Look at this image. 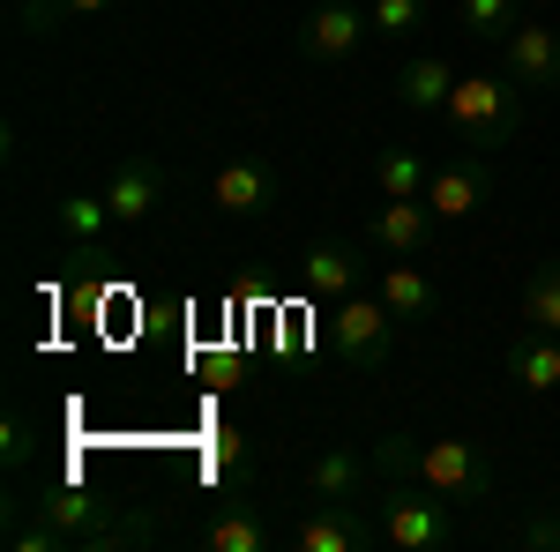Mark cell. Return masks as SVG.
Instances as JSON below:
<instances>
[{"instance_id":"cell-1","label":"cell","mask_w":560,"mask_h":552,"mask_svg":"<svg viewBox=\"0 0 560 552\" xmlns=\"http://www.w3.org/2000/svg\"><path fill=\"white\" fill-rule=\"evenodd\" d=\"M448 120H456V134L471 142V150H501V142H516L523 128V105H516V83L509 75H456V90H448Z\"/></svg>"},{"instance_id":"cell-2","label":"cell","mask_w":560,"mask_h":552,"mask_svg":"<svg viewBox=\"0 0 560 552\" xmlns=\"http://www.w3.org/2000/svg\"><path fill=\"white\" fill-rule=\"evenodd\" d=\"M382 538L388 545H404V552H448L456 545V501L448 493H433V485H388L382 493Z\"/></svg>"},{"instance_id":"cell-3","label":"cell","mask_w":560,"mask_h":552,"mask_svg":"<svg viewBox=\"0 0 560 552\" xmlns=\"http://www.w3.org/2000/svg\"><path fill=\"white\" fill-rule=\"evenodd\" d=\"M411 485H433V493H448L456 508H471V501H493V485H501V470L493 456L478 448V441H419V470H411Z\"/></svg>"},{"instance_id":"cell-4","label":"cell","mask_w":560,"mask_h":552,"mask_svg":"<svg viewBox=\"0 0 560 552\" xmlns=\"http://www.w3.org/2000/svg\"><path fill=\"white\" fill-rule=\"evenodd\" d=\"M396 314L382 306V292H351L337 298V321H329V343H337V359L359 366V374H382L388 359H396Z\"/></svg>"},{"instance_id":"cell-5","label":"cell","mask_w":560,"mask_h":552,"mask_svg":"<svg viewBox=\"0 0 560 552\" xmlns=\"http://www.w3.org/2000/svg\"><path fill=\"white\" fill-rule=\"evenodd\" d=\"M501 68H509V83H523L530 97H553L560 90V31L523 15L516 31L501 38Z\"/></svg>"},{"instance_id":"cell-6","label":"cell","mask_w":560,"mask_h":552,"mask_svg":"<svg viewBox=\"0 0 560 552\" xmlns=\"http://www.w3.org/2000/svg\"><path fill=\"white\" fill-rule=\"evenodd\" d=\"M366 38H374V23H366V8H351V0H322V8L300 23V52L322 60V68H345Z\"/></svg>"},{"instance_id":"cell-7","label":"cell","mask_w":560,"mask_h":552,"mask_svg":"<svg viewBox=\"0 0 560 552\" xmlns=\"http://www.w3.org/2000/svg\"><path fill=\"white\" fill-rule=\"evenodd\" d=\"M486 202H493V165H486V150H478V157H456V165H433L427 210L441 216V224H464V216H478Z\"/></svg>"},{"instance_id":"cell-8","label":"cell","mask_w":560,"mask_h":552,"mask_svg":"<svg viewBox=\"0 0 560 552\" xmlns=\"http://www.w3.org/2000/svg\"><path fill=\"white\" fill-rule=\"evenodd\" d=\"M374 538H382V522H359L351 501H306L300 530H292L300 552H366Z\"/></svg>"},{"instance_id":"cell-9","label":"cell","mask_w":560,"mask_h":552,"mask_svg":"<svg viewBox=\"0 0 560 552\" xmlns=\"http://www.w3.org/2000/svg\"><path fill=\"white\" fill-rule=\"evenodd\" d=\"M120 216L105 195H52V232H60V247L68 261H105V232H113Z\"/></svg>"},{"instance_id":"cell-10","label":"cell","mask_w":560,"mask_h":552,"mask_svg":"<svg viewBox=\"0 0 560 552\" xmlns=\"http://www.w3.org/2000/svg\"><path fill=\"white\" fill-rule=\"evenodd\" d=\"M105 202H113L120 224H142V216L165 202V165H158L150 150H128V157L113 165V179H105Z\"/></svg>"},{"instance_id":"cell-11","label":"cell","mask_w":560,"mask_h":552,"mask_svg":"<svg viewBox=\"0 0 560 552\" xmlns=\"http://www.w3.org/2000/svg\"><path fill=\"white\" fill-rule=\"evenodd\" d=\"M210 202L224 216H269L277 210V172L255 165V157H224L210 179Z\"/></svg>"},{"instance_id":"cell-12","label":"cell","mask_w":560,"mask_h":552,"mask_svg":"<svg viewBox=\"0 0 560 552\" xmlns=\"http://www.w3.org/2000/svg\"><path fill=\"white\" fill-rule=\"evenodd\" d=\"M433 232H441V216L427 210V195H411V202H382L374 210V247L388 261H419L433 247Z\"/></svg>"},{"instance_id":"cell-13","label":"cell","mask_w":560,"mask_h":552,"mask_svg":"<svg viewBox=\"0 0 560 552\" xmlns=\"http://www.w3.org/2000/svg\"><path fill=\"white\" fill-rule=\"evenodd\" d=\"M300 284L322 298V306H337V298H351L359 284H366V269H359V255H351L345 239H314V247L300 255Z\"/></svg>"},{"instance_id":"cell-14","label":"cell","mask_w":560,"mask_h":552,"mask_svg":"<svg viewBox=\"0 0 560 552\" xmlns=\"http://www.w3.org/2000/svg\"><path fill=\"white\" fill-rule=\"evenodd\" d=\"M374 292H382V306L404 321V329H419V321H433V314H441V284H433L419 261H388Z\"/></svg>"},{"instance_id":"cell-15","label":"cell","mask_w":560,"mask_h":552,"mask_svg":"<svg viewBox=\"0 0 560 552\" xmlns=\"http://www.w3.org/2000/svg\"><path fill=\"white\" fill-rule=\"evenodd\" d=\"M448 90H456V68L441 52H419L396 68V105L404 113H448Z\"/></svg>"},{"instance_id":"cell-16","label":"cell","mask_w":560,"mask_h":552,"mask_svg":"<svg viewBox=\"0 0 560 552\" xmlns=\"http://www.w3.org/2000/svg\"><path fill=\"white\" fill-rule=\"evenodd\" d=\"M509 381L516 388H530V396H553L560 388V337H538V329H523L516 343H509Z\"/></svg>"},{"instance_id":"cell-17","label":"cell","mask_w":560,"mask_h":552,"mask_svg":"<svg viewBox=\"0 0 560 552\" xmlns=\"http://www.w3.org/2000/svg\"><path fill=\"white\" fill-rule=\"evenodd\" d=\"M366 456H351V448H322L314 463H306V501H359L366 493Z\"/></svg>"},{"instance_id":"cell-18","label":"cell","mask_w":560,"mask_h":552,"mask_svg":"<svg viewBox=\"0 0 560 552\" xmlns=\"http://www.w3.org/2000/svg\"><path fill=\"white\" fill-rule=\"evenodd\" d=\"M427 179H433V165L419 157V150H382L374 157V187H382V202H411V195H427Z\"/></svg>"},{"instance_id":"cell-19","label":"cell","mask_w":560,"mask_h":552,"mask_svg":"<svg viewBox=\"0 0 560 552\" xmlns=\"http://www.w3.org/2000/svg\"><path fill=\"white\" fill-rule=\"evenodd\" d=\"M284 538L269 515H255V508H232V515H217L210 522V552H269Z\"/></svg>"},{"instance_id":"cell-20","label":"cell","mask_w":560,"mask_h":552,"mask_svg":"<svg viewBox=\"0 0 560 552\" xmlns=\"http://www.w3.org/2000/svg\"><path fill=\"white\" fill-rule=\"evenodd\" d=\"M523 329L560 337V255L530 269V284H523Z\"/></svg>"},{"instance_id":"cell-21","label":"cell","mask_w":560,"mask_h":552,"mask_svg":"<svg viewBox=\"0 0 560 552\" xmlns=\"http://www.w3.org/2000/svg\"><path fill=\"white\" fill-rule=\"evenodd\" d=\"M456 23H464L471 38L501 45V38H509V31L523 23V0H456Z\"/></svg>"},{"instance_id":"cell-22","label":"cell","mask_w":560,"mask_h":552,"mask_svg":"<svg viewBox=\"0 0 560 552\" xmlns=\"http://www.w3.org/2000/svg\"><path fill=\"white\" fill-rule=\"evenodd\" d=\"M366 23H374V38L404 45L427 31V0H366Z\"/></svg>"},{"instance_id":"cell-23","label":"cell","mask_w":560,"mask_h":552,"mask_svg":"<svg viewBox=\"0 0 560 552\" xmlns=\"http://www.w3.org/2000/svg\"><path fill=\"white\" fill-rule=\"evenodd\" d=\"M366 463L382 470L388 485H411V470H419V433H382V441H374V456H366Z\"/></svg>"},{"instance_id":"cell-24","label":"cell","mask_w":560,"mask_h":552,"mask_svg":"<svg viewBox=\"0 0 560 552\" xmlns=\"http://www.w3.org/2000/svg\"><path fill=\"white\" fill-rule=\"evenodd\" d=\"M31 456H38V425L23 419V411H8V425H0V463H8V470H23Z\"/></svg>"},{"instance_id":"cell-25","label":"cell","mask_w":560,"mask_h":552,"mask_svg":"<svg viewBox=\"0 0 560 552\" xmlns=\"http://www.w3.org/2000/svg\"><path fill=\"white\" fill-rule=\"evenodd\" d=\"M68 23V0H15V31L23 38H52Z\"/></svg>"},{"instance_id":"cell-26","label":"cell","mask_w":560,"mask_h":552,"mask_svg":"<svg viewBox=\"0 0 560 552\" xmlns=\"http://www.w3.org/2000/svg\"><path fill=\"white\" fill-rule=\"evenodd\" d=\"M516 538H523V545H538V552H553V545H560V515H553V508L523 515V522H516Z\"/></svg>"},{"instance_id":"cell-27","label":"cell","mask_w":560,"mask_h":552,"mask_svg":"<svg viewBox=\"0 0 560 552\" xmlns=\"http://www.w3.org/2000/svg\"><path fill=\"white\" fill-rule=\"evenodd\" d=\"M113 0H68V15H105Z\"/></svg>"}]
</instances>
